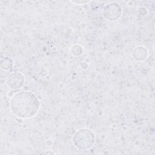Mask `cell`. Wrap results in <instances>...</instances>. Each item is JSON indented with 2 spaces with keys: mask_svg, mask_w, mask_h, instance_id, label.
Returning <instances> with one entry per match:
<instances>
[{
  "mask_svg": "<svg viewBox=\"0 0 155 155\" xmlns=\"http://www.w3.org/2000/svg\"><path fill=\"white\" fill-rule=\"evenodd\" d=\"M10 107L12 113L18 117L29 119L33 117L39 108L37 96L29 91H21L11 98Z\"/></svg>",
  "mask_w": 155,
  "mask_h": 155,
  "instance_id": "cell-1",
  "label": "cell"
},
{
  "mask_svg": "<svg viewBox=\"0 0 155 155\" xmlns=\"http://www.w3.org/2000/svg\"><path fill=\"white\" fill-rule=\"evenodd\" d=\"M94 140V134L91 130L82 128L75 133L73 137V143L78 148L86 150L93 145Z\"/></svg>",
  "mask_w": 155,
  "mask_h": 155,
  "instance_id": "cell-2",
  "label": "cell"
},
{
  "mask_svg": "<svg viewBox=\"0 0 155 155\" xmlns=\"http://www.w3.org/2000/svg\"><path fill=\"white\" fill-rule=\"evenodd\" d=\"M122 8L117 4H110L104 9V16L110 21L117 20L121 15Z\"/></svg>",
  "mask_w": 155,
  "mask_h": 155,
  "instance_id": "cell-3",
  "label": "cell"
},
{
  "mask_svg": "<svg viewBox=\"0 0 155 155\" xmlns=\"http://www.w3.org/2000/svg\"><path fill=\"white\" fill-rule=\"evenodd\" d=\"M24 81V77L22 74L18 72H13L8 76L6 83L9 88L15 90L22 87Z\"/></svg>",
  "mask_w": 155,
  "mask_h": 155,
  "instance_id": "cell-4",
  "label": "cell"
}]
</instances>
